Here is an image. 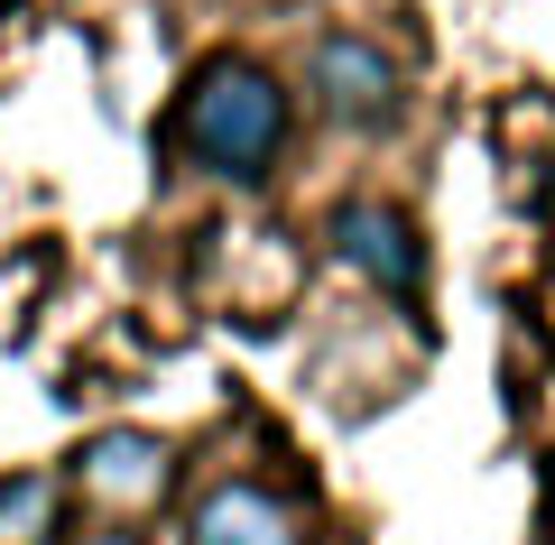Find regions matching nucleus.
<instances>
[{
  "instance_id": "obj_1",
  "label": "nucleus",
  "mask_w": 555,
  "mask_h": 545,
  "mask_svg": "<svg viewBox=\"0 0 555 545\" xmlns=\"http://www.w3.org/2000/svg\"><path fill=\"white\" fill-rule=\"evenodd\" d=\"M177 148L204 176L259 185L278 167V148H287V83L259 56H204L185 75V102H177Z\"/></svg>"
},
{
  "instance_id": "obj_2",
  "label": "nucleus",
  "mask_w": 555,
  "mask_h": 545,
  "mask_svg": "<svg viewBox=\"0 0 555 545\" xmlns=\"http://www.w3.org/2000/svg\"><path fill=\"white\" fill-rule=\"evenodd\" d=\"M306 83H315V102L343 120V130H379V120H398V102H408V75H398L389 47H371L361 28H334V38H315V56H306Z\"/></svg>"
},
{
  "instance_id": "obj_3",
  "label": "nucleus",
  "mask_w": 555,
  "mask_h": 545,
  "mask_svg": "<svg viewBox=\"0 0 555 545\" xmlns=\"http://www.w3.org/2000/svg\"><path fill=\"white\" fill-rule=\"evenodd\" d=\"M75 490L102 508V518H149V508L177 490V453L158 444V434H139V426H112V434H93V444L75 453Z\"/></svg>"
},
{
  "instance_id": "obj_4",
  "label": "nucleus",
  "mask_w": 555,
  "mask_h": 545,
  "mask_svg": "<svg viewBox=\"0 0 555 545\" xmlns=\"http://www.w3.org/2000/svg\"><path fill=\"white\" fill-rule=\"evenodd\" d=\"M334 250L352 259L379 296H398V306L426 296V250H416V222L398 213V204H371V195H361V204H334Z\"/></svg>"
},
{
  "instance_id": "obj_5",
  "label": "nucleus",
  "mask_w": 555,
  "mask_h": 545,
  "mask_svg": "<svg viewBox=\"0 0 555 545\" xmlns=\"http://www.w3.org/2000/svg\"><path fill=\"white\" fill-rule=\"evenodd\" d=\"M185 545H306V536H297V508L287 499H269L259 481H222L195 499Z\"/></svg>"
},
{
  "instance_id": "obj_6",
  "label": "nucleus",
  "mask_w": 555,
  "mask_h": 545,
  "mask_svg": "<svg viewBox=\"0 0 555 545\" xmlns=\"http://www.w3.org/2000/svg\"><path fill=\"white\" fill-rule=\"evenodd\" d=\"M65 527V481L56 471H10L0 481V545H47Z\"/></svg>"
},
{
  "instance_id": "obj_7",
  "label": "nucleus",
  "mask_w": 555,
  "mask_h": 545,
  "mask_svg": "<svg viewBox=\"0 0 555 545\" xmlns=\"http://www.w3.org/2000/svg\"><path fill=\"white\" fill-rule=\"evenodd\" d=\"M83 545H139V536H130V527L112 518V527H102V536H83Z\"/></svg>"
}]
</instances>
